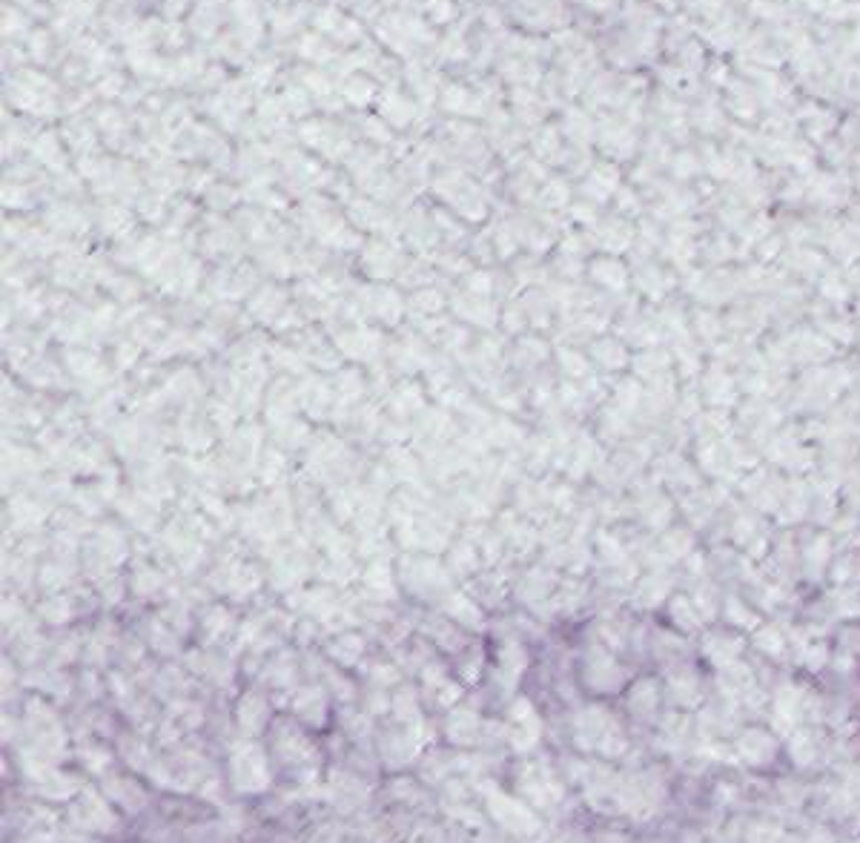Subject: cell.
<instances>
[{
	"instance_id": "1",
	"label": "cell",
	"mask_w": 860,
	"mask_h": 843,
	"mask_svg": "<svg viewBox=\"0 0 860 843\" xmlns=\"http://www.w3.org/2000/svg\"><path fill=\"white\" fill-rule=\"evenodd\" d=\"M577 746L582 752H597L600 757H620L625 752L623 729L614 723V717L602 712H585L577 720Z\"/></svg>"
},
{
	"instance_id": "8",
	"label": "cell",
	"mask_w": 860,
	"mask_h": 843,
	"mask_svg": "<svg viewBox=\"0 0 860 843\" xmlns=\"http://www.w3.org/2000/svg\"><path fill=\"white\" fill-rule=\"evenodd\" d=\"M789 760L795 763L797 769H809V766H815V760H817L815 737L806 735V732H797V735L789 740Z\"/></svg>"
},
{
	"instance_id": "2",
	"label": "cell",
	"mask_w": 860,
	"mask_h": 843,
	"mask_svg": "<svg viewBox=\"0 0 860 843\" xmlns=\"http://www.w3.org/2000/svg\"><path fill=\"white\" fill-rule=\"evenodd\" d=\"M230 780L238 795H261L270 786V766L261 746H244L230 760Z\"/></svg>"
},
{
	"instance_id": "9",
	"label": "cell",
	"mask_w": 860,
	"mask_h": 843,
	"mask_svg": "<svg viewBox=\"0 0 860 843\" xmlns=\"http://www.w3.org/2000/svg\"><path fill=\"white\" fill-rule=\"evenodd\" d=\"M631 709L637 714H651L657 712V689L651 686V683H640L637 689H634V694H631Z\"/></svg>"
},
{
	"instance_id": "5",
	"label": "cell",
	"mask_w": 860,
	"mask_h": 843,
	"mask_svg": "<svg viewBox=\"0 0 860 843\" xmlns=\"http://www.w3.org/2000/svg\"><path fill=\"white\" fill-rule=\"evenodd\" d=\"M734 752H737L743 766L763 772V769H772L774 763H777L780 746H777V740H774L769 732H763V729H746L743 735L737 737Z\"/></svg>"
},
{
	"instance_id": "10",
	"label": "cell",
	"mask_w": 860,
	"mask_h": 843,
	"mask_svg": "<svg viewBox=\"0 0 860 843\" xmlns=\"http://www.w3.org/2000/svg\"><path fill=\"white\" fill-rule=\"evenodd\" d=\"M760 649L777 654V651H780V637H777L774 631H763V634H760Z\"/></svg>"
},
{
	"instance_id": "6",
	"label": "cell",
	"mask_w": 860,
	"mask_h": 843,
	"mask_svg": "<svg viewBox=\"0 0 860 843\" xmlns=\"http://www.w3.org/2000/svg\"><path fill=\"white\" fill-rule=\"evenodd\" d=\"M104 795L112 806H121L129 815H135L147 806V789L129 775H109L107 783H104Z\"/></svg>"
},
{
	"instance_id": "7",
	"label": "cell",
	"mask_w": 860,
	"mask_h": 843,
	"mask_svg": "<svg viewBox=\"0 0 860 843\" xmlns=\"http://www.w3.org/2000/svg\"><path fill=\"white\" fill-rule=\"evenodd\" d=\"M539 732H542V723L534 709L528 703H519V709L514 706V746L528 752L539 740Z\"/></svg>"
},
{
	"instance_id": "3",
	"label": "cell",
	"mask_w": 860,
	"mask_h": 843,
	"mask_svg": "<svg viewBox=\"0 0 860 843\" xmlns=\"http://www.w3.org/2000/svg\"><path fill=\"white\" fill-rule=\"evenodd\" d=\"M72 823L84 832H98V835H109L118 829V815L112 809V803L107 795H98L92 789L78 792V798L72 800Z\"/></svg>"
},
{
	"instance_id": "4",
	"label": "cell",
	"mask_w": 860,
	"mask_h": 843,
	"mask_svg": "<svg viewBox=\"0 0 860 843\" xmlns=\"http://www.w3.org/2000/svg\"><path fill=\"white\" fill-rule=\"evenodd\" d=\"M519 795L528 800L531 806H539V809H551L557 806L562 795H565V786L554 769L548 766H531L528 775L522 778V786H519Z\"/></svg>"
}]
</instances>
